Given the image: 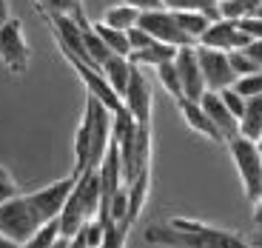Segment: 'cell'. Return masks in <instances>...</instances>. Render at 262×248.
<instances>
[{
	"instance_id": "obj_21",
	"label": "cell",
	"mask_w": 262,
	"mask_h": 248,
	"mask_svg": "<svg viewBox=\"0 0 262 248\" xmlns=\"http://www.w3.org/2000/svg\"><path fill=\"white\" fill-rule=\"evenodd\" d=\"M137 20H140V9H134L131 3H123V6H112V9H108L105 17H103V23L128 32L131 26H137Z\"/></svg>"
},
{
	"instance_id": "obj_16",
	"label": "cell",
	"mask_w": 262,
	"mask_h": 248,
	"mask_svg": "<svg viewBox=\"0 0 262 248\" xmlns=\"http://www.w3.org/2000/svg\"><path fill=\"white\" fill-rule=\"evenodd\" d=\"M103 74L105 80L112 83V89L123 97L125 94V86H128V77H131V60L125 54H112V57L103 63Z\"/></svg>"
},
{
	"instance_id": "obj_2",
	"label": "cell",
	"mask_w": 262,
	"mask_h": 248,
	"mask_svg": "<svg viewBox=\"0 0 262 248\" xmlns=\"http://www.w3.org/2000/svg\"><path fill=\"white\" fill-rule=\"evenodd\" d=\"M100 214V174L97 169H85L74 180V189L69 191L63 211H60V237L72 240L83 222L94 220Z\"/></svg>"
},
{
	"instance_id": "obj_20",
	"label": "cell",
	"mask_w": 262,
	"mask_h": 248,
	"mask_svg": "<svg viewBox=\"0 0 262 248\" xmlns=\"http://www.w3.org/2000/svg\"><path fill=\"white\" fill-rule=\"evenodd\" d=\"M92 26H94V32L103 37L105 46L112 49V54H125V57L131 54L128 34H125L123 29H114V26H108V23H103V20H100V23H92Z\"/></svg>"
},
{
	"instance_id": "obj_19",
	"label": "cell",
	"mask_w": 262,
	"mask_h": 248,
	"mask_svg": "<svg viewBox=\"0 0 262 248\" xmlns=\"http://www.w3.org/2000/svg\"><path fill=\"white\" fill-rule=\"evenodd\" d=\"M174 17H177L180 29H183L194 43L203 37V32L211 26V17L205 12H200V9H180V12H174Z\"/></svg>"
},
{
	"instance_id": "obj_29",
	"label": "cell",
	"mask_w": 262,
	"mask_h": 248,
	"mask_svg": "<svg viewBox=\"0 0 262 248\" xmlns=\"http://www.w3.org/2000/svg\"><path fill=\"white\" fill-rule=\"evenodd\" d=\"M236 23H239V29H243L248 37H262V17H256V14H245V17H239Z\"/></svg>"
},
{
	"instance_id": "obj_35",
	"label": "cell",
	"mask_w": 262,
	"mask_h": 248,
	"mask_svg": "<svg viewBox=\"0 0 262 248\" xmlns=\"http://www.w3.org/2000/svg\"><path fill=\"white\" fill-rule=\"evenodd\" d=\"M256 149H259V157H262V134L256 137Z\"/></svg>"
},
{
	"instance_id": "obj_9",
	"label": "cell",
	"mask_w": 262,
	"mask_h": 248,
	"mask_svg": "<svg viewBox=\"0 0 262 248\" xmlns=\"http://www.w3.org/2000/svg\"><path fill=\"white\" fill-rule=\"evenodd\" d=\"M123 103L125 109L134 114L140 126H151V109H154V94H151V83L145 77L143 66L131 63V77L128 86H125V94H123Z\"/></svg>"
},
{
	"instance_id": "obj_30",
	"label": "cell",
	"mask_w": 262,
	"mask_h": 248,
	"mask_svg": "<svg viewBox=\"0 0 262 248\" xmlns=\"http://www.w3.org/2000/svg\"><path fill=\"white\" fill-rule=\"evenodd\" d=\"M243 52L248 54V57H251V60H254V63L262 69V37H251L248 43L243 46Z\"/></svg>"
},
{
	"instance_id": "obj_23",
	"label": "cell",
	"mask_w": 262,
	"mask_h": 248,
	"mask_svg": "<svg viewBox=\"0 0 262 248\" xmlns=\"http://www.w3.org/2000/svg\"><path fill=\"white\" fill-rule=\"evenodd\" d=\"M57 240H60V217H54V220H46L34 231L32 240L26 242V248H52L57 245Z\"/></svg>"
},
{
	"instance_id": "obj_28",
	"label": "cell",
	"mask_w": 262,
	"mask_h": 248,
	"mask_svg": "<svg viewBox=\"0 0 262 248\" xmlns=\"http://www.w3.org/2000/svg\"><path fill=\"white\" fill-rule=\"evenodd\" d=\"M128 43H131V52H137V49H145V46H151L154 43V37H151L145 29H140V26H131L128 32Z\"/></svg>"
},
{
	"instance_id": "obj_37",
	"label": "cell",
	"mask_w": 262,
	"mask_h": 248,
	"mask_svg": "<svg viewBox=\"0 0 262 248\" xmlns=\"http://www.w3.org/2000/svg\"><path fill=\"white\" fill-rule=\"evenodd\" d=\"M80 3H83V0H80Z\"/></svg>"
},
{
	"instance_id": "obj_24",
	"label": "cell",
	"mask_w": 262,
	"mask_h": 248,
	"mask_svg": "<svg viewBox=\"0 0 262 248\" xmlns=\"http://www.w3.org/2000/svg\"><path fill=\"white\" fill-rule=\"evenodd\" d=\"M40 9V14H74L77 9H83L80 0H34Z\"/></svg>"
},
{
	"instance_id": "obj_34",
	"label": "cell",
	"mask_w": 262,
	"mask_h": 248,
	"mask_svg": "<svg viewBox=\"0 0 262 248\" xmlns=\"http://www.w3.org/2000/svg\"><path fill=\"white\" fill-rule=\"evenodd\" d=\"M9 245H12V242H9V240H6V237L0 234V248H9Z\"/></svg>"
},
{
	"instance_id": "obj_13",
	"label": "cell",
	"mask_w": 262,
	"mask_h": 248,
	"mask_svg": "<svg viewBox=\"0 0 262 248\" xmlns=\"http://www.w3.org/2000/svg\"><path fill=\"white\" fill-rule=\"evenodd\" d=\"M177 109L180 114H183V120L188 123L191 131H196V134H203L205 140H211V143H220L225 146V137H223V131L214 126V120L205 114V109L200 106V100H188V97H180L177 100Z\"/></svg>"
},
{
	"instance_id": "obj_6",
	"label": "cell",
	"mask_w": 262,
	"mask_h": 248,
	"mask_svg": "<svg viewBox=\"0 0 262 248\" xmlns=\"http://www.w3.org/2000/svg\"><path fill=\"white\" fill-rule=\"evenodd\" d=\"M0 63L12 74H23L29 69V43L23 37V23L14 17L0 23Z\"/></svg>"
},
{
	"instance_id": "obj_8",
	"label": "cell",
	"mask_w": 262,
	"mask_h": 248,
	"mask_svg": "<svg viewBox=\"0 0 262 248\" xmlns=\"http://www.w3.org/2000/svg\"><path fill=\"white\" fill-rule=\"evenodd\" d=\"M137 26L145 29L154 40L160 43H171V46H191L194 40L180 29L177 17L171 9H151V12H140V20Z\"/></svg>"
},
{
	"instance_id": "obj_5",
	"label": "cell",
	"mask_w": 262,
	"mask_h": 248,
	"mask_svg": "<svg viewBox=\"0 0 262 248\" xmlns=\"http://www.w3.org/2000/svg\"><path fill=\"white\" fill-rule=\"evenodd\" d=\"M60 52H63L66 63L72 66L74 72H77V77L83 80L85 92L94 94V97H97V100H100V103H103L108 111H112V114H114V111L123 109V106H125V103H123V97H120V94L112 89V83L105 80V74H103V69H100V66L85 63V60H80L77 54H72L69 49H60Z\"/></svg>"
},
{
	"instance_id": "obj_26",
	"label": "cell",
	"mask_w": 262,
	"mask_h": 248,
	"mask_svg": "<svg viewBox=\"0 0 262 248\" xmlns=\"http://www.w3.org/2000/svg\"><path fill=\"white\" fill-rule=\"evenodd\" d=\"M228 63H231V69H234L236 77H243V74H251V72H262L259 66H256L254 60H251L248 54L243 52V49H234V52H228Z\"/></svg>"
},
{
	"instance_id": "obj_3",
	"label": "cell",
	"mask_w": 262,
	"mask_h": 248,
	"mask_svg": "<svg viewBox=\"0 0 262 248\" xmlns=\"http://www.w3.org/2000/svg\"><path fill=\"white\" fill-rule=\"evenodd\" d=\"M40 225H43V220H40V214L34 211L26 194H17L12 200L0 202V234L12 245H26Z\"/></svg>"
},
{
	"instance_id": "obj_33",
	"label": "cell",
	"mask_w": 262,
	"mask_h": 248,
	"mask_svg": "<svg viewBox=\"0 0 262 248\" xmlns=\"http://www.w3.org/2000/svg\"><path fill=\"white\" fill-rule=\"evenodd\" d=\"M9 17H12V12H9V0H0V23H6Z\"/></svg>"
},
{
	"instance_id": "obj_17",
	"label": "cell",
	"mask_w": 262,
	"mask_h": 248,
	"mask_svg": "<svg viewBox=\"0 0 262 248\" xmlns=\"http://www.w3.org/2000/svg\"><path fill=\"white\" fill-rule=\"evenodd\" d=\"M239 134L256 140L262 134V94L245 97V109L239 114Z\"/></svg>"
},
{
	"instance_id": "obj_32",
	"label": "cell",
	"mask_w": 262,
	"mask_h": 248,
	"mask_svg": "<svg viewBox=\"0 0 262 248\" xmlns=\"http://www.w3.org/2000/svg\"><path fill=\"white\" fill-rule=\"evenodd\" d=\"M254 220L262 225V191H259V197L254 200Z\"/></svg>"
},
{
	"instance_id": "obj_36",
	"label": "cell",
	"mask_w": 262,
	"mask_h": 248,
	"mask_svg": "<svg viewBox=\"0 0 262 248\" xmlns=\"http://www.w3.org/2000/svg\"><path fill=\"white\" fill-rule=\"evenodd\" d=\"M254 14H256V17H262V3H259V6L254 9Z\"/></svg>"
},
{
	"instance_id": "obj_27",
	"label": "cell",
	"mask_w": 262,
	"mask_h": 248,
	"mask_svg": "<svg viewBox=\"0 0 262 248\" xmlns=\"http://www.w3.org/2000/svg\"><path fill=\"white\" fill-rule=\"evenodd\" d=\"M17 194H20V189H17V183H14V177L0 166V202L12 200V197H17Z\"/></svg>"
},
{
	"instance_id": "obj_7",
	"label": "cell",
	"mask_w": 262,
	"mask_h": 248,
	"mask_svg": "<svg viewBox=\"0 0 262 248\" xmlns=\"http://www.w3.org/2000/svg\"><path fill=\"white\" fill-rule=\"evenodd\" d=\"M194 49H196L200 69H203V77H205V89L223 92V89L234 86L236 74H234V69H231V63H228V52L203 46V43H194Z\"/></svg>"
},
{
	"instance_id": "obj_11",
	"label": "cell",
	"mask_w": 262,
	"mask_h": 248,
	"mask_svg": "<svg viewBox=\"0 0 262 248\" xmlns=\"http://www.w3.org/2000/svg\"><path fill=\"white\" fill-rule=\"evenodd\" d=\"M174 66L180 72V83H183V94L188 100H200L205 92V77L203 69H200V60H196V49L191 46H180L174 54Z\"/></svg>"
},
{
	"instance_id": "obj_1",
	"label": "cell",
	"mask_w": 262,
	"mask_h": 248,
	"mask_svg": "<svg viewBox=\"0 0 262 248\" xmlns=\"http://www.w3.org/2000/svg\"><path fill=\"white\" fill-rule=\"evenodd\" d=\"M148 245H174V248H245L243 234L223 229H211L196 220H171L168 225H151L145 231Z\"/></svg>"
},
{
	"instance_id": "obj_10",
	"label": "cell",
	"mask_w": 262,
	"mask_h": 248,
	"mask_svg": "<svg viewBox=\"0 0 262 248\" xmlns=\"http://www.w3.org/2000/svg\"><path fill=\"white\" fill-rule=\"evenodd\" d=\"M74 180H77V177L69 174V177H63V180H57V183L46 185V189L26 194L29 202L34 205V211L40 214V220H43V222H46V220H54V217H60V211H63L66 200H69V191L74 189Z\"/></svg>"
},
{
	"instance_id": "obj_12",
	"label": "cell",
	"mask_w": 262,
	"mask_h": 248,
	"mask_svg": "<svg viewBox=\"0 0 262 248\" xmlns=\"http://www.w3.org/2000/svg\"><path fill=\"white\" fill-rule=\"evenodd\" d=\"M248 34L239 29L236 20H228V17H216L211 20V26L203 32V37L196 43L203 46H211V49H223V52H234V49H243L248 43Z\"/></svg>"
},
{
	"instance_id": "obj_4",
	"label": "cell",
	"mask_w": 262,
	"mask_h": 248,
	"mask_svg": "<svg viewBox=\"0 0 262 248\" xmlns=\"http://www.w3.org/2000/svg\"><path fill=\"white\" fill-rule=\"evenodd\" d=\"M225 146H228V154L236 166V174L243 180L245 197L254 202L262 191V157H259V149H256V140L234 134L231 140H225Z\"/></svg>"
},
{
	"instance_id": "obj_31",
	"label": "cell",
	"mask_w": 262,
	"mask_h": 248,
	"mask_svg": "<svg viewBox=\"0 0 262 248\" xmlns=\"http://www.w3.org/2000/svg\"><path fill=\"white\" fill-rule=\"evenodd\" d=\"M125 3H131L134 9H140V12H151V9H165L163 0H125Z\"/></svg>"
},
{
	"instance_id": "obj_15",
	"label": "cell",
	"mask_w": 262,
	"mask_h": 248,
	"mask_svg": "<svg viewBox=\"0 0 262 248\" xmlns=\"http://www.w3.org/2000/svg\"><path fill=\"white\" fill-rule=\"evenodd\" d=\"M148 185H151V166L143 169L128 185H125V189H128V214H125L123 231H131V225L137 222L140 211H143V205H145V197H148Z\"/></svg>"
},
{
	"instance_id": "obj_22",
	"label": "cell",
	"mask_w": 262,
	"mask_h": 248,
	"mask_svg": "<svg viewBox=\"0 0 262 248\" xmlns=\"http://www.w3.org/2000/svg\"><path fill=\"white\" fill-rule=\"evenodd\" d=\"M154 69H157L160 86H163L171 97H174V100L185 97V94H183V83H180V72H177V66H174V60H165V63L154 66Z\"/></svg>"
},
{
	"instance_id": "obj_18",
	"label": "cell",
	"mask_w": 262,
	"mask_h": 248,
	"mask_svg": "<svg viewBox=\"0 0 262 248\" xmlns=\"http://www.w3.org/2000/svg\"><path fill=\"white\" fill-rule=\"evenodd\" d=\"M177 49L180 46H171V43H160V40H154L151 46L131 52L128 60L131 63H137V66H160V63H165V60H174Z\"/></svg>"
},
{
	"instance_id": "obj_14",
	"label": "cell",
	"mask_w": 262,
	"mask_h": 248,
	"mask_svg": "<svg viewBox=\"0 0 262 248\" xmlns=\"http://www.w3.org/2000/svg\"><path fill=\"white\" fill-rule=\"evenodd\" d=\"M200 106H203L205 114L214 120L216 129L223 131V137H225V140H231L234 134H239V120H236V117H234V111L225 106V100L220 97V92H211V89H205L203 97H200Z\"/></svg>"
},
{
	"instance_id": "obj_25",
	"label": "cell",
	"mask_w": 262,
	"mask_h": 248,
	"mask_svg": "<svg viewBox=\"0 0 262 248\" xmlns=\"http://www.w3.org/2000/svg\"><path fill=\"white\" fill-rule=\"evenodd\" d=\"M234 89L243 94V97H256V94H262V72H251V74L236 77Z\"/></svg>"
}]
</instances>
